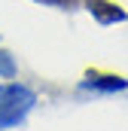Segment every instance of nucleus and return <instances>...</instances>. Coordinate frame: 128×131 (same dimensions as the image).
Returning a JSON list of instances; mask_svg holds the SVG:
<instances>
[{
  "label": "nucleus",
  "mask_w": 128,
  "mask_h": 131,
  "mask_svg": "<svg viewBox=\"0 0 128 131\" xmlns=\"http://www.w3.org/2000/svg\"><path fill=\"white\" fill-rule=\"evenodd\" d=\"M82 3H86L89 15L95 18L98 25H116V21H128V12L119 6V3H113V0H82Z\"/></svg>",
  "instance_id": "7ed1b4c3"
},
{
  "label": "nucleus",
  "mask_w": 128,
  "mask_h": 131,
  "mask_svg": "<svg viewBox=\"0 0 128 131\" xmlns=\"http://www.w3.org/2000/svg\"><path fill=\"white\" fill-rule=\"evenodd\" d=\"M37 95L28 85H0V128H12L18 122H25V116L34 110Z\"/></svg>",
  "instance_id": "f257e3e1"
},
{
  "label": "nucleus",
  "mask_w": 128,
  "mask_h": 131,
  "mask_svg": "<svg viewBox=\"0 0 128 131\" xmlns=\"http://www.w3.org/2000/svg\"><path fill=\"white\" fill-rule=\"evenodd\" d=\"M79 89L86 92H125L128 89V79L125 76H116V73H98V70H89L86 79L79 82Z\"/></svg>",
  "instance_id": "f03ea898"
},
{
  "label": "nucleus",
  "mask_w": 128,
  "mask_h": 131,
  "mask_svg": "<svg viewBox=\"0 0 128 131\" xmlns=\"http://www.w3.org/2000/svg\"><path fill=\"white\" fill-rule=\"evenodd\" d=\"M0 73L3 76H15V64H12L9 52H0Z\"/></svg>",
  "instance_id": "20e7f679"
}]
</instances>
